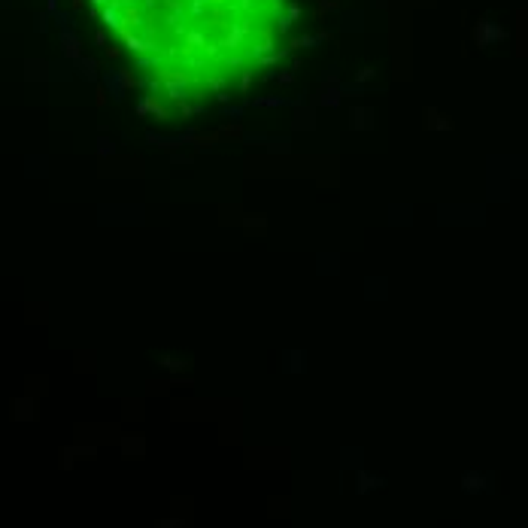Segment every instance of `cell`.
<instances>
[{
	"instance_id": "cell-1",
	"label": "cell",
	"mask_w": 528,
	"mask_h": 528,
	"mask_svg": "<svg viewBox=\"0 0 528 528\" xmlns=\"http://www.w3.org/2000/svg\"><path fill=\"white\" fill-rule=\"evenodd\" d=\"M140 82L179 110L228 100L264 77L289 33L286 0H88Z\"/></svg>"
}]
</instances>
